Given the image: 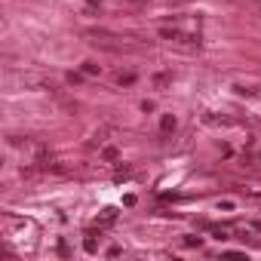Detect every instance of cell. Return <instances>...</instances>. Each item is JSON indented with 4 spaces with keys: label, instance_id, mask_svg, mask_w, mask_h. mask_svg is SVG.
Here are the masks:
<instances>
[{
    "label": "cell",
    "instance_id": "obj_1",
    "mask_svg": "<svg viewBox=\"0 0 261 261\" xmlns=\"http://www.w3.org/2000/svg\"><path fill=\"white\" fill-rule=\"evenodd\" d=\"M175 129V117H163V133H172Z\"/></svg>",
    "mask_w": 261,
    "mask_h": 261
}]
</instances>
